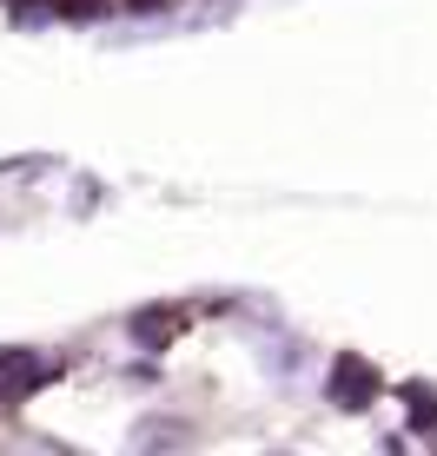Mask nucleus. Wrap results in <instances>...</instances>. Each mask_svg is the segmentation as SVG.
<instances>
[]
</instances>
